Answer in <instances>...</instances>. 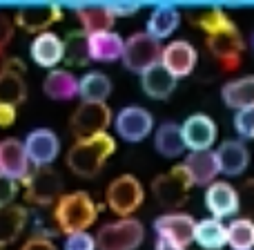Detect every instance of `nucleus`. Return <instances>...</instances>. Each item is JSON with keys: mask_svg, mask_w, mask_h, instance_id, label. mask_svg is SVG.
I'll return each mask as SVG.
<instances>
[{"mask_svg": "<svg viewBox=\"0 0 254 250\" xmlns=\"http://www.w3.org/2000/svg\"><path fill=\"white\" fill-rule=\"evenodd\" d=\"M22 183H25V199L38 208L49 206L63 197V176L52 166L29 170Z\"/></svg>", "mask_w": 254, "mask_h": 250, "instance_id": "obj_6", "label": "nucleus"}, {"mask_svg": "<svg viewBox=\"0 0 254 250\" xmlns=\"http://www.w3.org/2000/svg\"><path fill=\"white\" fill-rule=\"evenodd\" d=\"M16 194H18V181L0 174V208L11 206V201H13Z\"/></svg>", "mask_w": 254, "mask_h": 250, "instance_id": "obj_36", "label": "nucleus"}, {"mask_svg": "<svg viewBox=\"0 0 254 250\" xmlns=\"http://www.w3.org/2000/svg\"><path fill=\"white\" fill-rule=\"evenodd\" d=\"M16 121V107L0 105V127H9Z\"/></svg>", "mask_w": 254, "mask_h": 250, "instance_id": "obj_40", "label": "nucleus"}, {"mask_svg": "<svg viewBox=\"0 0 254 250\" xmlns=\"http://www.w3.org/2000/svg\"><path fill=\"white\" fill-rule=\"evenodd\" d=\"M214 159L219 172H223L228 176H237L250 163V152H248L246 143H241V141H223L219 145V150L214 152Z\"/></svg>", "mask_w": 254, "mask_h": 250, "instance_id": "obj_19", "label": "nucleus"}, {"mask_svg": "<svg viewBox=\"0 0 254 250\" xmlns=\"http://www.w3.org/2000/svg\"><path fill=\"white\" fill-rule=\"evenodd\" d=\"M154 250H185V248L179 246V244L167 242V239H156V246H154Z\"/></svg>", "mask_w": 254, "mask_h": 250, "instance_id": "obj_41", "label": "nucleus"}, {"mask_svg": "<svg viewBox=\"0 0 254 250\" xmlns=\"http://www.w3.org/2000/svg\"><path fill=\"white\" fill-rule=\"evenodd\" d=\"M110 123H112V110L105 103H83L71 116L69 127L71 134L76 136V141H80L103 134Z\"/></svg>", "mask_w": 254, "mask_h": 250, "instance_id": "obj_9", "label": "nucleus"}, {"mask_svg": "<svg viewBox=\"0 0 254 250\" xmlns=\"http://www.w3.org/2000/svg\"><path fill=\"white\" fill-rule=\"evenodd\" d=\"M192 22L207 34V49L225 70H237L241 65V54H243L241 31H239V27L234 25L232 18L223 9L212 7L207 11H201V16L192 18Z\"/></svg>", "mask_w": 254, "mask_h": 250, "instance_id": "obj_1", "label": "nucleus"}, {"mask_svg": "<svg viewBox=\"0 0 254 250\" xmlns=\"http://www.w3.org/2000/svg\"><path fill=\"white\" fill-rule=\"evenodd\" d=\"M29 54L36 65L54 70L63 61V40L54 31H43V34H38L31 40Z\"/></svg>", "mask_w": 254, "mask_h": 250, "instance_id": "obj_21", "label": "nucleus"}, {"mask_svg": "<svg viewBox=\"0 0 254 250\" xmlns=\"http://www.w3.org/2000/svg\"><path fill=\"white\" fill-rule=\"evenodd\" d=\"M27 219H29V212L25 206H7L0 208V248L13 244L20 233L25 230Z\"/></svg>", "mask_w": 254, "mask_h": 250, "instance_id": "obj_27", "label": "nucleus"}, {"mask_svg": "<svg viewBox=\"0 0 254 250\" xmlns=\"http://www.w3.org/2000/svg\"><path fill=\"white\" fill-rule=\"evenodd\" d=\"M0 174L13 181H22L29 174V159L25 154L22 141L13 136L0 141Z\"/></svg>", "mask_w": 254, "mask_h": 250, "instance_id": "obj_18", "label": "nucleus"}, {"mask_svg": "<svg viewBox=\"0 0 254 250\" xmlns=\"http://www.w3.org/2000/svg\"><path fill=\"white\" fill-rule=\"evenodd\" d=\"M22 148H25L29 163H34L36 167H43L52 166V161H56L58 152H61V141H58V134L54 130L38 127V130L27 134Z\"/></svg>", "mask_w": 254, "mask_h": 250, "instance_id": "obj_10", "label": "nucleus"}, {"mask_svg": "<svg viewBox=\"0 0 254 250\" xmlns=\"http://www.w3.org/2000/svg\"><path fill=\"white\" fill-rule=\"evenodd\" d=\"M221 98L228 107L232 110H246V107L254 105V76H241V79H234L230 83L223 85L221 89Z\"/></svg>", "mask_w": 254, "mask_h": 250, "instance_id": "obj_25", "label": "nucleus"}, {"mask_svg": "<svg viewBox=\"0 0 254 250\" xmlns=\"http://www.w3.org/2000/svg\"><path fill=\"white\" fill-rule=\"evenodd\" d=\"M194 224L196 221L185 212H170V215H161L154 221V230H156L158 239H167V242L185 248L192 244Z\"/></svg>", "mask_w": 254, "mask_h": 250, "instance_id": "obj_14", "label": "nucleus"}, {"mask_svg": "<svg viewBox=\"0 0 254 250\" xmlns=\"http://www.w3.org/2000/svg\"><path fill=\"white\" fill-rule=\"evenodd\" d=\"M181 127V139L183 148L190 152H203L210 150L216 141V123L207 114H192L183 121Z\"/></svg>", "mask_w": 254, "mask_h": 250, "instance_id": "obj_12", "label": "nucleus"}, {"mask_svg": "<svg viewBox=\"0 0 254 250\" xmlns=\"http://www.w3.org/2000/svg\"><path fill=\"white\" fill-rule=\"evenodd\" d=\"M205 206L212 212V219H223L239 212V192L228 181H214L205 190Z\"/></svg>", "mask_w": 254, "mask_h": 250, "instance_id": "obj_15", "label": "nucleus"}, {"mask_svg": "<svg viewBox=\"0 0 254 250\" xmlns=\"http://www.w3.org/2000/svg\"><path fill=\"white\" fill-rule=\"evenodd\" d=\"M22 250H58L54 246L52 239H45V237H29L25 244H22Z\"/></svg>", "mask_w": 254, "mask_h": 250, "instance_id": "obj_39", "label": "nucleus"}, {"mask_svg": "<svg viewBox=\"0 0 254 250\" xmlns=\"http://www.w3.org/2000/svg\"><path fill=\"white\" fill-rule=\"evenodd\" d=\"M76 18L80 20L85 34H101V31H110L114 25V16L110 13L107 4H78L74 9Z\"/></svg>", "mask_w": 254, "mask_h": 250, "instance_id": "obj_26", "label": "nucleus"}, {"mask_svg": "<svg viewBox=\"0 0 254 250\" xmlns=\"http://www.w3.org/2000/svg\"><path fill=\"white\" fill-rule=\"evenodd\" d=\"M63 18V9L58 4H25L16 11V22L25 31L43 34L49 25Z\"/></svg>", "mask_w": 254, "mask_h": 250, "instance_id": "obj_17", "label": "nucleus"}, {"mask_svg": "<svg viewBox=\"0 0 254 250\" xmlns=\"http://www.w3.org/2000/svg\"><path fill=\"white\" fill-rule=\"evenodd\" d=\"M43 89L54 101H69L78 94V79L69 70H58L54 67L43 81Z\"/></svg>", "mask_w": 254, "mask_h": 250, "instance_id": "obj_24", "label": "nucleus"}, {"mask_svg": "<svg viewBox=\"0 0 254 250\" xmlns=\"http://www.w3.org/2000/svg\"><path fill=\"white\" fill-rule=\"evenodd\" d=\"M65 250H96V242L89 233H74L67 235Z\"/></svg>", "mask_w": 254, "mask_h": 250, "instance_id": "obj_35", "label": "nucleus"}, {"mask_svg": "<svg viewBox=\"0 0 254 250\" xmlns=\"http://www.w3.org/2000/svg\"><path fill=\"white\" fill-rule=\"evenodd\" d=\"M179 22H181L179 9L172 7V4H158V7L149 13L147 31H145V34L161 40V38H165V36H170L172 31L179 27Z\"/></svg>", "mask_w": 254, "mask_h": 250, "instance_id": "obj_30", "label": "nucleus"}, {"mask_svg": "<svg viewBox=\"0 0 254 250\" xmlns=\"http://www.w3.org/2000/svg\"><path fill=\"white\" fill-rule=\"evenodd\" d=\"M181 166H183V170L188 172L192 185H210V183H214L216 174H219L216 159H214V152H212V150L190 152Z\"/></svg>", "mask_w": 254, "mask_h": 250, "instance_id": "obj_20", "label": "nucleus"}, {"mask_svg": "<svg viewBox=\"0 0 254 250\" xmlns=\"http://www.w3.org/2000/svg\"><path fill=\"white\" fill-rule=\"evenodd\" d=\"M161 40L152 38L149 34H134L129 36V40L123 43V54L121 61L129 72L143 74L145 70H149L152 65H156L161 61Z\"/></svg>", "mask_w": 254, "mask_h": 250, "instance_id": "obj_7", "label": "nucleus"}, {"mask_svg": "<svg viewBox=\"0 0 254 250\" xmlns=\"http://www.w3.org/2000/svg\"><path fill=\"white\" fill-rule=\"evenodd\" d=\"M9 61H11V58H7L2 52H0V74H2V72L9 67Z\"/></svg>", "mask_w": 254, "mask_h": 250, "instance_id": "obj_42", "label": "nucleus"}, {"mask_svg": "<svg viewBox=\"0 0 254 250\" xmlns=\"http://www.w3.org/2000/svg\"><path fill=\"white\" fill-rule=\"evenodd\" d=\"M192 242H196L203 250H221L228 244V230L225 224L219 219H201L194 224V237Z\"/></svg>", "mask_w": 254, "mask_h": 250, "instance_id": "obj_28", "label": "nucleus"}, {"mask_svg": "<svg viewBox=\"0 0 254 250\" xmlns=\"http://www.w3.org/2000/svg\"><path fill=\"white\" fill-rule=\"evenodd\" d=\"M112 94V81L103 72H87L83 79H78V96L83 103H105Z\"/></svg>", "mask_w": 254, "mask_h": 250, "instance_id": "obj_29", "label": "nucleus"}, {"mask_svg": "<svg viewBox=\"0 0 254 250\" xmlns=\"http://www.w3.org/2000/svg\"><path fill=\"white\" fill-rule=\"evenodd\" d=\"M154 148L158 154L167 159H176L183 154V139H181V127L174 121H167L154 134Z\"/></svg>", "mask_w": 254, "mask_h": 250, "instance_id": "obj_31", "label": "nucleus"}, {"mask_svg": "<svg viewBox=\"0 0 254 250\" xmlns=\"http://www.w3.org/2000/svg\"><path fill=\"white\" fill-rule=\"evenodd\" d=\"M145 228L138 219L125 217V219L105 224L96 235V250H136L143 244Z\"/></svg>", "mask_w": 254, "mask_h": 250, "instance_id": "obj_4", "label": "nucleus"}, {"mask_svg": "<svg viewBox=\"0 0 254 250\" xmlns=\"http://www.w3.org/2000/svg\"><path fill=\"white\" fill-rule=\"evenodd\" d=\"M107 9H110V13L116 20L119 16H131V13H136L140 7L136 2H114V4H107Z\"/></svg>", "mask_w": 254, "mask_h": 250, "instance_id": "obj_38", "label": "nucleus"}, {"mask_svg": "<svg viewBox=\"0 0 254 250\" xmlns=\"http://www.w3.org/2000/svg\"><path fill=\"white\" fill-rule=\"evenodd\" d=\"M198 54L194 49V45H190L188 40H172L170 45L161 49V65L174 76L176 81L183 79V76H190L196 67Z\"/></svg>", "mask_w": 254, "mask_h": 250, "instance_id": "obj_13", "label": "nucleus"}, {"mask_svg": "<svg viewBox=\"0 0 254 250\" xmlns=\"http://www.w3.org/2000/svg\"><path fill=\"white\" fill-rule=\"evenodd\" d=\"M234 130L241 139H252L254 136V107H246L234 114Z\"/></svg>", "mask_w": 254, "mask_h": 250, "instance_id": "obj_34", "label": "nucleus"}, {"mask_svg": "<svg viewBox=\"0 0 254 250\" xmlns=\"http://www.w3.org/2000/svg\"><path fill=\"white\" fill-rule=\"evenodd\" d=\"M140 87H143V92L147 94L149 98L163 101V98L172 96V92L176 89V79L161 63H156V65H152L149 70H145L143 74H140Z\"/></svg>", "mask_w": 254, "mask_h": 250, "instance_id": "obj_22", "label": "nucleus"}, {"mask_svg": "<svg viewBox=\"0 0 254 250\" xmlns=\"http://www.w3.org/2000/svg\"><path fill=\"white\" fill-rule=\"evenodd\" d=\"M225 230H228V244L234 250H252L254 224L248 217H237L230 226H225Z\"/></svg>", "mask_w": 254, "mask_h": 250, "instance_id": "obj_33", "label": "nucleus"}, {"mask_svg": "<svg viewBox=\"0 0 254 250\" xmlns=\"http://www.w3.org/2000/svg\"><path fill=\"white\" fill-rule=\"evenodd\" d=\"M190 190H192V181H190L188 172L183 170V166H174L167 172L158 174L152 181V194L156 199V203L167 210H176L185 203Z\"/></svg>", "mask_w": 254, "mask_h": 250, "instance_id": "obj_5", "label": "nucleus"}, {"mask_svg": "<svg viewBox=\"0 0 254 250\" xmlns=\"http://www.w3.org/2000/svg\"><path fill=\"white\" fill-rule=\"evenodd\" d=\"M143 197H145L143 185H140V181L136 179L134 174L116 176L110 183L107 194H105L110 210L114 212V215H121L123 219L129 217L131 212L138 210L140 203H143Z\"/></svg>", "mask_w": 254, "mask_h": 250, "instance_id": "obj_8", "label": "nucleus"}, {"mask_svg": "<svg viewBox=\"0 0 254 250\" xmlns=\"http://www.w3.org/2000/svg\"><path fill=\"white\" fill-rule=\"evenodd\" d=\"M96 217H98V206L85 190L63 194L56 203V210H54L56 228L65 235L85 233L96 221Z\"/></svg>", "mask_w": 254, "mask_h": 250, "instance_id": "obj_3", "label": "nucleus"}, {"mask_svg": "<svg viewBox=\"0 0 254 250\" xmlns=\"http://www.w3.org/2000/svg\"><path fill=\"white\" fill-rule=\"evenodd\" d=\"M11 36H13V22H11V18H9L7 13L0 11V52H2L4 45L11 40Z\"/></svg>", "mask_w": 254, "mask_h": 250, "instance_id": "obj_37", "label": "nucleus"}, {"mask_svg": "<svg viewBox=\"0 0 254 250\" xmlns=\"http://www.w3.org/2000/svg\"><path fill=\"white\" fill-rule=\"evenodd\" d=\"M25 70L27 67L22 61L18 58L9 61V67L0 74V105L16 107L27 98V83L22 79Z\"/></svg>", "mask_w": 254, "mask_h": 250, "instance_id": "obj_16", "label": "nucleus"}, {"mask_svg": "<svg viewBox=\"0 0 254 250\" xmlns=\"http://www.w3.org/2000/svg\"><path fill=\"white\" fill-rule=\"evenodd\" d=\"M123 43L119 34L114 31H101V34H89L87 36V52L89 61H101V63H112L119 61L123 54Z\"/></svg>", "mask_w": 254, "mask_h": 250, "instance_id": "obj_23", "label": "nucleus"}, {"mask_svg": "<svg viewBox=\"0 0 254 250\" xmlns=\"http://www.w3.org/2000/svg\"><path fill=\"white\" fill-rule=\"evenodd\" d=\"M114 150H116V141L107 132L89 136V139H80L67 152V166L76 176L92 179L103 170L107 157L114 154Z\"/></svg>", "mask_w": 254, "mask_h": 250, "instance_id": "obj_2", "label": "nucleus"}, {"mask_svg": "<svg viewBox=\"0 0 254 250\" xmlns=\"http://www.w3.org/2000/svg\"><path fill=\"white\" fill-rule=\"evenodd\" d=\"M114 125H116V132H119L121 139L129 141V143H138V141L149 136V132H152V127H154V119L145 107L127 105L116 114Z\"/></svg>", "mask_w": 254, "mask_h": 250, "instance_id": "obj_11", "label": "nucleus"}, {"mask_svg": "<svg viewBox=\"0 0 254 250\" xmlns=\"http://www.w3.org/2000/svg\"><path fill=\"white\" fill-rule=\"evenodd\" d=\"M63 61L69 65L85 67L89 63V52H87V34L83 29L69 31L67 38L63 40Z\"/></svg>", "mask_w": 254, "mask_h": 250, "instance_id": "obj_32", "label": "nucleus"}]
</instances>
